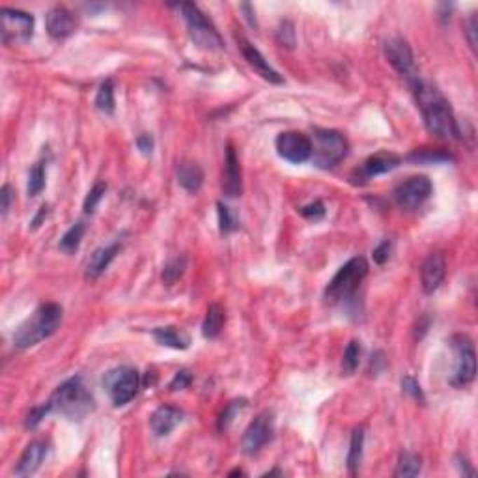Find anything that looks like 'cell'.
I'll return each instance as SVG.
<instances>
[{
  "instance_id": "83f0119b",
  "label": "cell",
  "mask_w": 478,
  "mask_h": 478,
  "mask_svg": "<svg viewBox=\"0 0 478 478\" xmlns=\"http://www.w3.org/2000/svg\"><path fill=\"white\" fill-rule=\"evenodd\" d=\"M84 232H86V226H84V223L73 224L71 228L67 230L66 234L62 235L60 245H58L62 252H66V254H73V252L78 249L81 241H83Z\"/></svg>"
},
{
  "instance_id": "f546056e",
  "label": "cell",
  "mask_w": 478,
  "mask_h": 478,
  "mask_svg": "<svg viewBox=\"0 0 478 478\" xmlns=\"http://www.w3.org/2000/svg\"><path fill=\"white\" fill-rule=\"evenodd\" d=\"M361 353H362L361 342L351 340L350 344H348V348H346L344 357H342V370H344V374L351 376V374L355 372L357 368H359V362H361Z\"/></svg>"
},
{
  "instance_id": "cb8c5ba5",
  "label": "cell",
  "mask_w": 478,
  "mask_h": 478,
  "mask_svg": "<svg viewBox=\"0 0 478 478\" xmlns=\"http://www.w3.org/2000/svg\"><path fill=\"white\" fill-rule=\"evenodd\" d=\"M224 308L219 303H213L206 312V317H204V323H202V334L206 339H217L221 331H223L224 325Z\"/></svg>"
},
{
  "instance_id": "7bdbcfd3",
  "label": "cell",
  "mask_w": 478,
  "mask_h": 478,
  "mask_svg": "<svg viewBox=\"0 0 478 478\" xmlns=\"http://www.w3.org/2000/svg\"><path fill=\"white\" fill-rule=\"evenodd\" d=\"M137 146H139V150L144 153V156H148V153H151V150H153V137L148 133H142L137 139Z\"/></svg>"
},
{
  "instance_id": "1f68e13d",
  "label": "cell",
  "mask_w": 478,
  "mask_h": 478,
  "mask_svg": "<svg viewBox=\"0 0 478 478\" xmlns=\"http://www.w3.org/2000/svg\"><path fill=\"white\" fill-rule=\"evenodd\" d=\"M217 217L221 234H232L239 228V221L224 202H217Z\"/></svg>"
},
{
  "instance_id": "7a4b0ae2",
  "label": "cell",
  "mask_w": 478,
  "mask_h": 478,
  "mask_svg": "<svg viewBox=\"0 0 478 478\" xmlns=\"http://www.w3.org/2000/svg\"><path fill=\"white\" fill-rule=\"evenodd\" d=\"M62 323V306L56 303L41 305L27 322H22L13 334V346L17 350H28L41 340L56 333Z\"/></svg>"
},
{
  "instance_id": "e0dca14e",
  "label": "cell",
  "mask_w": 478,
  "mask_h": 478,
  "mask_svg": "<svg viewBox=\"0 0 478 478\" xmlns=\"http://www.w3.org/2000/svg\"><path fill=\"white\" fill-rule=\"evenodd\" d=\"M446 266L445 258L439 252H432V254L424 260L423 269H421V280H423L424 294H434L435 289L439 288L441 282L445 280Z\"/></svg>"
},
{
  "instance_id": "44dd1931",
  "label": "cell",
  "mask_w": 478,
  "mask_h": 478,
  "mask_svg": "<svg viewBox=\"0 0 478 478\" xmlns=\"http://www.w3.org/2000/svg\"><path fill=\"white\" fill-rule=\"evenodd\" d=\"M400 157L395 156V153H376V156L368 157L364 165L361 168V178L370 179L376 178V176H381V174H387L390 170H395L398 165H400Z\"/></svg>"
},
{
  "instance_id": "f1b7e54d",
  "label": "cell",
  "mask_w": 478,
  "mask_h": 478,
  "mask_svg": "<svg viewBox=\"0 0 478 478\" xmlns=\"http://www.w3.org/2000/svg\"><path fill=\"white\" fill-rule=\"evenodd\" d=\"M421 467H423L421 456L413 454V452H404V454H400L395 474L396 477H417L421 473Z\"/></svg>"
},
{
  "instance_id": "4dcf8cb0",
  "label": "cell",
  "mask_w": 478,
  "mask_h": 478,
  "mask_svg": "<svg viewBox=\"0 0 478 478\" xmlns=\"http://www.w3.org/2000/svg\"><path fill=\"white\" fill-rule=\"evenodd\" d=\"M43 189H45V163L39 161L34 165L30 174H28L27 193H28V196H38Z\"/></svg>"
},
{
  "instance_id": "ac0fdd59",
  "label": "cell",
  "mask_w": 478,
  "mask_h": 478,
  "mask_svg": "<svg viewBox=\"0 0 478 478\" xmlns=\"http://www.w3.org/2000/svg\"><path fill=\"white\" fill-rule=\"evenodd\" d=\"M182 418H184L182 409L174 406H161L151 413L150 428L157 437H165V435L170 434L182 423Z\"/></svg>"
},
{
  "instance_id": "3957f363",
  "label": "cell",
  "mask_w": 478,
  "mask_h": 478,
  "mask_svg": "<svg viewBox=\"0 0 478 478\" xmlns=\"http://www.w3.org/2000/svg\"><path fill=\"white\" fill-rule=\"evenodd\" d=\"M50 409L60 413L69 421H83L88 413L94 411V396L84 387L83 378H71L64 381L49 398Z\"/></svg>"
},
{
  "instance_id": "74e56055",
  "label": "cell",
  "mask_w": 478,
  "mask_h": 478,
  "mask_svg": "<svg viewBox=\"0 0 478 478\" xmlns=\"http://www.w3.org/2000/svg\"><path fill=\"white\" fill-rule=\"evenodd\" d=\"M299 212L301 215L305 219H308V221H320V219L325 217V206H323L320 200L312 202V204H306V206L301 207Z\"/></svg>"
},
{
  "instance_id": "484cf974",
  "label": "cell",
  "mask_w": 478,
  "mask_h": 478,
  "mask_svg": "<svg viewBox=\"0 0 478 478\" xmlns=\"http://www.w3.org/2000/svg\"><path fill=\"white\" fill-rule=\"evenodd\" d=\"M95 107H97V111H101L103 114H112L114 109H116V100H114V84H112L111 78H107L105 83L100 86V90H97V95H95Z\"/></svg>"
},
{
  "instance_id": "277c9868",
  "label": "cell",
  "mask_w": 478,
  "mask_h": 478,
  "mask_svg": "<svg viewBox=\"0 0 478 478\" xmlns=\"http://www.w3.org/2000/svg\"><path fill=\"white\" fill-rule=\"evenodd\" d=\"M368 275V264L362 256H355L350 261H346L344 266L340 267L336 275L331 278V282L325 288V297L333 303L340 301H348L353 297L357 288L361 286L364 277Z\"/></svg>"
},
{
  "instance_id": "ab89813d",
  "label": "cell",
  "mask_w": 478,
  "mask_h": 478,
  "mask_svg": "<svg viewBox=\"0 0 478 478\" xmlns=\"http://www.w3.org/2000/svg\"><path fill=\"white\" fill-rule=\"evenodd\" d=\"M191 381H193V376H191L189 370H179V372H176V376L172 378L170 385H168V389L170 390H184V389H187V387H189Z\"/></svg>"
},
{
  "instance_id": "9a60e30c",
  "label": "cell",
  "mask_w": 478,
  "mask_h": 478,
  "mask_svg": "<svg viewBox=\"0 0 478 478\" xmlns=\"http://www.w3.org/2000/svg\"><path fill=\"white\" fill-rule=\"evenodd\" d=\"M45 25H47V32H49L50 38L64 39L75 32L77 17H75L73 11L64 8V6H56L45 17Z\"/></svg>"
},
{
  "instance_id": "5bb4252c",
  "label": "cell",
  "mask_w": 478,
  "mask_h": 478,
  "mask_svg": "<svg viewBox=\"0 0 478 478\" xmlns=\"http://www.w3.org/2000/svg\"><path fill=\"white\" fill-rule=\"evenodd\" d=\"M235 41H238L239 49H241V55L245 56V60L254 67V71L258 73L261 78H266V81H269V83L273 84H282V77L278 75V71H275V69L269 66V62L264 58V55L256 49L254 45L250 43L249 39L239 34V36H235Z\"/></svg>"
},
{
  "instance_id": "8fae6325",
  "label": "cell",
  "mask_w": 478,
  "mask_h": 478,
  "mask_svg": "<svg viewBox=\"0 0 478 478\" xmlns=\"http://www.w3.org/2000/svg\"><path fill=\"white\" fill-rule=\"evenodd\" d=\"M432 182L426 176H413L396 185L395 200L402 210H418L432 196Z\"/></svg>"
},
{
  "instance_id": "7c38bea8",
  "label": "cell",
  "mask_w": 478,
  "mask_h": 478,
  "mask_svg": "<svg viewBox=\"0 0 478 478\" xmlns=\"http://www.w3.org/2000/svg\"><path fill=\"white\" fill-rule=\"evenodd\" d=\"M273 428H275V421H273V413L264 411L249 424V428L245 430L243 439H241V449L245 454H256L260 452L264 446L271 441Z\"/></svg>"
},
{
  "instance_id": "6da1fadb",
  "label": "cell",
  "mask_w": 478,
  "mask_h": 478,
  "mask_svg": "<svg viewBox=\"0 0 478 478\" xmlns=\"http://www.w3.org/2000/svg\"><path fill=\"white\" fill-rule=\"evenodd\" d=\"M413 92L417 95V103L421 107L424 123H426L430 133L439 137V139H458L460 128H458L451 103L445 100V95L434 86L423 83V81L413 88Z\"/></svg>"
},
{
  "instance_id": "d590c367",
  "label": "cell",
  "mask_w": 478,
  "mask_h": 478,
  "mask_svg": "<svg viewBox=\"0 0 478 478\" xmlns=\"http://www.w3.org/2000/svg\"><path fill=\"white\" fill-rule=\"evenodd\" d=\"M53 409H50V404L49 402H45V404H41V406H38V407H34V409H30V413L27 415V421H25V426L27 428H36L41 421L45 418V415L47 413H50Z\"/></svg>"
},
{
  "instance_id": "f35d334b",
  "label": "cell",
  "mask_w": 478,
  "mask_h": 478,
  "mask_svg": "<svg viewBox=\"0 0 478 478\" xmlns=\"http://www.w3.org/2000/svg\"><path fill=\"white\" fill-rule=\"evenodd\" d=\"M278 41L286 45V47H289V49L295 45V30L294 25L289 21L280 22V27H278Z\"/></svg>"
},
{
  "instance_id": "ba28073f",
  "label": "cell",
  "mask_w": 478,
  "mask_h": 478,
  "mask_svg": "<svg viewBox=\"0 0 478 478\" xmlns=\"http://www.w3.org/2000/svg\"><path fill=\"white\" fill-rule=\"evenodd\" d=\"M383 49L390 66L406 78L411 88H415L421 83V78H418V69L415 66V58H413V50L409 43L402 38H389L385 41Z\"/></svg>"
},
{
  "instance_id": "5b68a950",
  "label": "cell",
  "mask_w": 478,
  "mask_h": 478,
  "mask_svg": "<svg viewBox=\"0 0 478 478\" xmlns=\"http://www.w3.org/2000/svg\"><path fill=\"white\" fill-rule=\"evenodd\" d=\"M346 156H348V140L344 135L333 129H314L310 159L317 168L336 167Z\"/></svg>"
},
{
  "instance_id": "e575fe53",
  "label": "cell",
  "mask_w": 478,
  "mask_h": 478,
  "mask_svg": "<svg viewBox=\"0 0 478 478\" xmlns=\"http://www.w3.org/2000/svg\"><path fill=\"white\" fill-rule=\"evenodd\" d=\"M105 193H107L105 182H97V184L88 191L86 198H84V213H90V215H92V213L95 212V207L100 206L101 198L105 196Z\"/></svg>"
},
{
  "instance_id": "603a6c76",
  "label": "cell",
  "mask_w": 478,
  "mask_h": 478,
  "mask_svg": "<svg viewBox=\"0 0 478 478\" xmlns=\"http://www.w3.org/2000/svg\"><path fill=\"white\" fill-rule=\"evenodd\" d=\"M176 176H178V184L182 185L185 191H189V193H196V191L202 187V184H204V172H202V168L193 161L179 163L178 170H176Z\"/></svg>"
},
{
  "instance_id": "2e32d148",
  "label": "cell",
  "mask_w": 478,
  "mask_h": 478,
  "mask_svg": "<svg viewBox=\"0 0 478 478\" xmlns=\"http://www.w3.org/2000/svg\"><path fill=\"white\" fill-rule=\"evenodd\" d=\"M241 167H239L238 153L232 142L226 146V153H224V167H223V193L228 198L241 196Z\"/></svg>"
},
{
  "instance_id": "4fadbf2b",
  "label": "cell",
  "mask_w": 478,
  "mask_h": 478,
  "mask_svg": "<svg viewBox=\"0 0 478 478\" xmlns=\"http://www.w3.org/2000/svg\"><path fill=\"white\" fill-rule=\"evenodd\" d=\"M275 146L278 156L294 165L308 161L312 156V140L299 131H284L277 137Z\"/></svg>"
},
{
  "instance_id": "30bf717a",
  "label": "cell",
  "mask_w": 478,
  "mask_h": 478,
  "mask_svg": "<svg viewBox=\"0 0 478 478\" xmlns=\"http://www.w3.org/2000/svg\"><path fill=\"white\" fill-rule=\"evenodd\" d=\"M0 32L2 41L17 43V41H27L32 38L34 32V17L27 11L15 10V8H2L0 10Z\"/></svg>"
},
{
  "instance_id": "7402d4cb",
  "label": "cell",
  "mask_w": 478,
  "mask_h": 478,
  "mask_svg": "<svg viewBox=\"0 0 478 478\" xmlns=\"http://www.w3.org/2000/svg\"><path fill=\"white\" fill-rule=\"evenodd\" d=\"M153 339L157 344L172 348V350H187L191 346L189 334L178 327H157L153 331Z\"/></svg>"
},
{
  "instance_id": "9c48e42d",
  "label": "cell",
  "mask_w": 478,
  "mask_h": 478,
  "mask_svg": "<svg viewBox=\"0 0 478 478\" xmlns=\"http://www.w3.org/2000/svg\"><path fill=\"white\" fill-rule=\"evenodd\" d=\"M452 348L456 351V372L451 383L454 387H465L477 376V353H474L473 340L465 334L452 336Z\"/></svg>"
},
{
  "instance_id": "f6af8a7d",
  "label": "cell",
  "mask_w": 478,
  "mask_h": 478,
  "mask_svg": "<svg viewBox=\"0 0 478 478\" xmlns=\"http://www.w3.org/2000/svg\"><path fill=\"white\" fill-rule=\"evenodd\" d=\"M47 213H49V206H47V204H43V206L39 207L38 215H36L32 223H30V224H32V228H38L39 224H41V221H43V219L47 217Z\"/></svg>"
},
{
  "instance_id": "d6986e66",
  "label": "cell",
  "mask_w": 478,
  "mask_h": 478,
  "mask_svg": "<svg viewBox=\"0 0 478 478\" xmlns=\"http://www.w3.org/2000/svg\"><path fill=\"white\" fill-rule=\"evenodd\" d=\"M47 456V443L45 441H34L25 449V452L19 458L15 467V477H30L39 469L41 462Z\"/></svg>"
},
{
  "instance_id": "60d3db41",
  "label": "cell",
  "mask_w": 478,
  "mask_h": 478,
  "mask_svg": "<svg viewBox=\"0 0 478 478\" xmlns=\"http://www.w3.org/2000/svg\"><path fill=\"white\" fill-rule=\"evenodd\" d=\"M390 250H392V243L387 239V241H383V243L378 245V247L374 249V261L379 264V266H383L385 261L389 260Z\"/></svg>"
},
{
  "instance_id": "836d02e7",
  "label": "cell",
  "mask_w": 478,
  "mask_h": 478,
  "mask_svg": "<svg viewBox=\"0 0 478 478\" xmlns=\"http://www.w3.org/2000/svg\"><path fill=\"white\" fill-rule=\"evenodd\" d=\"M452 156L443 150H430V148H423V150H415L409 156V161L415 163H443L451 161Z\"/></svg>"
},
{
  "instance_id": "8992f818",
  "label": "cell",
  "mask_w": 478,
  "mask_h": 478,
  "mask_svg": "<svg viewBox=\"0 0 478 478\" xmlns=\"http://www.w3.org/2000/svg\"><path fill=\"white\" fill-rule=\"evenodd\" d=\"M182 15H184L187 28H189L191 39L195 41L200 49L204 50H221L224 47L223 38L217 32V28L213 27V22L207 19L198 6L191 4V2H182L178 6Z\"/></svg>"
},
{
  "instance_id": "52a82bcc",
  "label": "cell",
  "mask_w": 478,
  "mask_h": 478,
  "mask_svg": "<svg viewBox=\"0 0 478 478\" xmlns=\"http://www.w3.org/2000/svg\"><path fill=\"white\" fill-rule=\"evenodd\" d=\"M140 385L139 372L131 367L114 368L111 372L105 374L103 378V387L111 396L114 406H125L133 400Z\"/></svg>"
},
{
  "instance_id": "8d00e7d4",
  "label": "cell",
  "mask_w": 478,
  "mask_h": 478,
  "mask_svg": "<svg viewBox=\"0 0 478 478\" xmlns=\"http://www.w3.org/2000/svg\"><path fill=\"white\" fill-rule=\"evenodd\" d=\"M402 389H404V392H407V395L411 396V398H415V400L418 402L426 400L423 389H421V383H418L413 376H406V378L402 379Z\"/></svg>"
},
{
  "instance_id": "ee69618b",
  "label": "cell",
  "mask_w": 478,
  "mask_h": 478,
  "mask_svg": "<svg viewBox=\"0 0 478 478\" xmlns=\"http://www.w3.org/2000/svg\"><path fill=\"white\" fill-rule=\"evenodd\" d=\"M0 200H2V206H0V210H2V215H8V212H10V204H11V193H10V187L8 185H4L2 187V191H0Z\"/></svg>"
},
{
  "instance_id": "b9f144b4",
  "label": "cell",
  "mask_w": 478,
  "mask_h": 478,
  "mask_svg": "<svg viewBox=\"0 0 478 478\" xmlns=\"http://www.w3.org/2000/svg\"><path fill=\"white\" fill-rule=\"evenodd\" d=\"M477 30H478L477 13H471V17H469L467 22H465V34H467L469 45H471V49L473 50H477Z\"/></svg>"
},
{
  "instance_id": "4316f807",
  "label": "cell",
  "mask_w": 478,
  "mask_h": 478,
  "mask_svg": "<svg viewBox=\"0 0 478 478\" xmlns=\"http://www.w3.org/2000/svg\"><path fill=\"white\" fill-rule=\"evenodd\" d=\"M185 267H187V258L185 256H176L172 260H168L165 267H163V282L167 286H172V284L178 282L179 278L184 277Z\"/></svg>"
},
{
  "instance_id": "d4e9b609",
  "label": "cell",
  "mask_w": 478,
  "mask_h": 478,
  "mask_svg": "<svg viewBox=\"0 0 478 478\" xmlns=\"http://www.w3.org/2000/svg\"><path fill=\"white\" fill-rule=\"evenodd\" d=\"M362 446H364V430L355 428L351 434L350 452H348V469L350 473H355L362 462Z\"/></svg>"
},
{
  "instance_id": "bcb514c9",
  "label": "cell",
  "mask_w": 478,
  "mask_h": 478,
  "mask_svg": "<svg viewBox=\"0 0 478 478\" xmlns=\"http://www.w3.org/2000/svg\"><path fill=\"white\" fill-rule=\"evenodd\" d=\"M241 8H243V10L245 11H247V15H245V17H247V19H249V21H250V25H254V17H252V11H250V4H243V6H241Z\"/></svg>"
},
{
  "instance_id": "d6a6232c",
  "label": "cell",
  "mask_w": 478,
  "mask_h": 478,
  "mask_svg": "<svg viewBox=\"0 0 478 478\" xmlns=\"http://www.w3.org/2000/svg\"><path fill=\"white\" fill-rule=\"evenodd\" d=\"M245 406H247V400H245V398L230 402L228 406L224 407V411L221 413V417H219L217 423L219 432H226V430L230 428V424L234 423V418L238 417V413L241 411V409H245Z\"/></svg>"
},
{
  "instance_id": "ffe728a7",
  "label": "cell",
  "mask_w": 478,
  "mask_h": 478,
  "mask_svg": "<svg viewBox=\"0 0 478 478\" xmlns=\"http://www.w3.org/2000/svg\"><path fill=\"white\" fill-rule=\"evenodd\" d=\"M118 252H120V243H118V241H114V243L111 245H103L100 249H95L94 252L90 254L88 261H86V267H84V275H86V278L100 277L101 273L111 266V261L116 258Z\"/></svg>"
},
{
  "instance_id": "7dc6e473",
  "label": "cell",
  "mask_w": 478,
  "mask_h": 478,
  "mask_svg": "<svg viewBox=\"0 0 478 478\" xmlns=\"http://www.w3.org/2000/svg\"><path fill=\"white\" fill-rule=\"evenodd\" d=\"M235 474H243V471H241V469H235V471H232V473H230V477H235Z\"/></svg>"
}]
</instances>
